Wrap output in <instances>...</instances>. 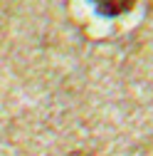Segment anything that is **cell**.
Here are the masks:
<instances>
[{"label":"cell","mask_w":153,"mask_h":156,"mask_svg":"<svg viewBox=\"0 0 153 156\" xmlns=\"http://www.w3.org/2000/svg\"><path fill=\"white\" fill-rule=\"evenodd\" d=\"M89 3L97 8L99 15H104V17H116V15L128 12L133 5H136V0H89Z\"/></svg>","instance_id":"6da1fadb"}]
</instances>
